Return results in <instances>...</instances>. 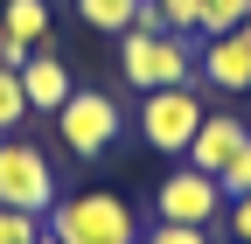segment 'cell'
I'll use <instances>...</instances> for the list:
<instances>
[{
  "label": "cell",
  "mask_w": 251,
  "mask_h": 244,
  "mask_svg": "<svg viewBox=\"0 0 251 244\" xmlns=\"http://www.w3.org/2000/svg\"><path fill=\"white\" fill-rule=\"evenodd\" d=\"M77 14H84L91 35H126L133 14H140V0H77Z\"/></svg>",
  "instance_id": "8fae6325"
},
{
  "label": "cell",
  "mask_w": 251,
  "mask_h": 244,
  "mask_svg": "<svg viewBox=\"0 0 251 244\" xmlns=\"http://www.w3.org/2000/svg\"><path fill=\"white\" fill-rule=\"evenodd\" d=\"M216 189H224V195H251V140L237 146V161L216 174Z\"/></svg>",
  "instance_id": "9a60e30c"
},
{
  "label": "cell",
  "mask_w": 251,
  "mask_h": 244,
  "mask_svg": "<svg viewBox=\"0 0 251 244\" xmlns=\"http://www.w3.org/2000/svg\"><path fill=\"white\" fill-rule=\"evenodd\" d=\"M237 35H244V42H251V14H244V28H237Z\"/></svg>",
  "instance_id": "d6986e66"
},
{
  "label": "cell",
  "mask_w": 251,
  "mask_h": 244,
  "mask_svg": "<svg viewBox=\"0 0 251 244\" xmlns=\"http://www.w3.org/2000/svg\"><path fill=\"white\" fill-rule=\"evenodd\" d=\"M14 126H28V91H21V70H0V140Z\"/></svg>",
  "instance_id": "7c38bea8"
},
{
  "label": "cell",
  "mask_w": 251,
  "mask_h": 244,
  "mask_svg": "<svg viewBox=\"0 0 251 244\" xmlns=\"http://www.w3.org/2000/svg\"><path fill=\"white\" fill-rule=\"evenodd\" d=\"M224 189H216V174H202V168H175L161 189H153V223H196V230H216L224 223Z\"/></svg>",
  "instance_id": "8992f818"
},
{
  "label": "cell",
  "mask_w": 251,
  "mask_h": 244,
  "mask_svg": "<svg viewBox=\"0 0 251 244\" xmlns=\"http://www.w3.org/2000/svg\"><path fill=\"white\" fill-rule=\"evenodd\" d=\"M42 230H49L56 244H140V217H133V202L112 195V189L56 195V209L42 217Z\"/></svg>",
  "instance_id": "6da1fadb"
},
{
  "label": "cell",
  "mask_w": 251,
  "mask_h": 244,
  "mask_svg": "<svg viewBox=\"0 0 251 244\" xmlns=\"http://www.w3.org/2000/svg\"><path fill=\"white\" fill-rule=\"evenodd\" d=\"M0 28H14L28 49H49V0H7Z\"/></svg>",
  "instance_id": "30bf717a"
},
{
  "label": "cell",
  "mask_w": 251,
  "mask_h": 244,
  "mask_svg": "<svg viewBox=\"0 0 251 244\" xmlns=\"http://www.w3.org/2000/svg\"><path fill=\"white\" fill-rule=\"evenodd\" d=\"M147 244H209V230H196V223H153Z\"/></svg>",
  "instance_id": "2e32d148"
},
{
  "label": "cell",
  "mask_w": 251,
  "mask_h": 244,
  "mask_svg": "<svg viewBox=\"0 0 251 244\" xmlns=\"http://www.w3.org/2000/svg\"><path fill=\"white\" fill-rule=\"evenodd\" d=\"M21 63H28V42L14 28H0V70H21Z\"/></svg>",
  "instance_id": "ac0fdd59"
},
{
  "label": "cell",
  "mask_w": 251,
  "mask_h": 244,
  "mask_svg": "<svg viewBox=\"0 0 251 244\" xmlns=\"http://www.w3.org/2000/svg\"><path fill=\"white\" fill-rule=\"evenodd\" d=\"M224 223H230L237 244H251V195H230V202H224Z\"/></svg>",
  "instance_id": "e0dca14e"
},
{
  "label": "cell",
  "mask_w": 251,
  "mask_h": 244,
  "mask_svg": "<svg viewBox=\"0 0 251 244\" xmlns=\"http://www.w3.org/2000/svg\"><path fill=\"white\" fill-rule=\"evenodd\" d=\"M202 119H209V112H202V91H196V84L147 91V98H140V133H147L153 154H168V161H181V154H188V140H196Z\"/></svg>",
  "instance_id": "5b68a950"
},
{
  "label": "cell",
  "mask_w": 251,
  "mask_h": 244,
  "mask_svg": "<svg viewBox=\"0 0 251 244\" xmlns=\"http://www.w3.org/2000/svg\"><path fill=\"white\" fill-rule=\"evenodd\" d=\"M21 91H28V112L56 119L63 98L77 91V77H70V63H63L56 49H28V63H21Z\"/></svg>",
  "instance_id": "9c48e42d"
},
{
  "label": "cell",
  "mask_w": 251,
  "mask_h": 244,
  "mask_svg": "<svg viewBox=\"0 0 251 244\" xmlns=\"http://www.w3.org/2000/svg\"><path fill=\"white\" fill-rule=\"evenodd\" d=\"M251 0H202V35H230V28H244Z\"/></svg>",
  "instance_id": "4fadbf2b"
},
{
  "label": "cell",
  "mask_w": 251,
  "mask_h": 244,
  "mask_svg": "<svg viewBox=\"0 0 251 244\" xmlns=\"http://www.w3.org/2000/svg\"><path fill=\"white\" fill-rule=\"evenodd\" d=\"M119 77L140 91H175V84H196V42L188 35H140L126 28L119 35Z\"/></svg>",
  "instance_id": "7a4b0ae2"
},
{
  "label": "cell",
  "mask_w": 251,
  "mask_h": 244,
  "mask_svg": "<svg viewBox=\"0 0 251 244\" xmlns=\"http://www.w3.org/2000/svg\"><path fill=\"white\" fill-rule=\"evenodd\" d=\"M0 244H42V217H28V209H0Z\"/></svg>",
  "instance_id": "5bb4252c"
},
{
  "label": "cell",
  "mask_w": 251,
  "mask_h": 244,
  "mask_svg": "<svg viewBox=\"0 0 251 244\" xmlns=\"http://www.w3.org/2000/svg\"><path fill=\"white\" fill-rule=\"evenodd\" d=\"M251 140V126H244V119L237 112H209L202 119V126H196V140H188V168H202V174H224L230 161H237V146Z\"/></svg>",
  "instance_id": "ba28073f"
},
{
  "label": "cell",
  "mask_w": 251,
  "mask_h": 244,
  "mask_svg": "<svg viewBox=\"0 0 251 244\" xmlns=\"http://www.w3.org/2000/svg\"><path fill=\"white\" fill-rule=\"evenodd\" d=\"M42 244H56V237H49V230H42Z\"/></svg>",
  "instance_id": "ffe728a7"
},
{
  "label": "cell",
  "mask_w": 251,
  "mask_h": 244,
  "mask_svg": "<svg viewBox=\"0 0 251 244\" xmlns=\"http://www.w3.org/2000/svg\"><path fill=\"white\" fill-rule=\"evenodd\" d=\"M119 126H126L119 98H112V91H84V84H77L70 98H63V112H56V140H63V154H77V161L112 154Z\"/></svg>",
  "instance_id": "277c9868"
},
{
  "label": "cell",
  "mask_w": 251,
  "mask_h": 244,
  "mask_svg": "<svg viewBox=\"0 0 251 244\" xmlns=\"http://www.w3.org/2000/svg\"><path fill=\"white\" fill-rule=\"evenodd\" d=\"M196 84H209V91H251V42L237 35H202V49H196Z\"/></svg>",
  "instance_id": "52a82bcc"
},
{
  "label": "cell",
  "mask_w": 251,
  "mask_h": 244,
  "mask_svg": "<svg viewBox=\"0 0 251 244\" xmlns=\"http://www.w3.org/2000/svg\"><path fill=\"white\" fill-rule=\"evenodd\" d=\"M56 161L42 154L35 140L7 133L0 140V209H28V217H49L56 209Z\"/></svg>",
  "instance_id": "3957f363"
},
{
  "label": "cell",
  "mask_w": 251,
  "mask_h": 244,
  "mask_svg": "<svg viewBox=\"0 0 251 244\" xmlns=\"http://www.w3.org/2000/svg\"><path fill=\"white\" fill-rule=\"evenodd\" d=\"M140 244H147V237H140Z\"/></svg>",
  "instance_id": "44dd1931"
}]
</instances>
